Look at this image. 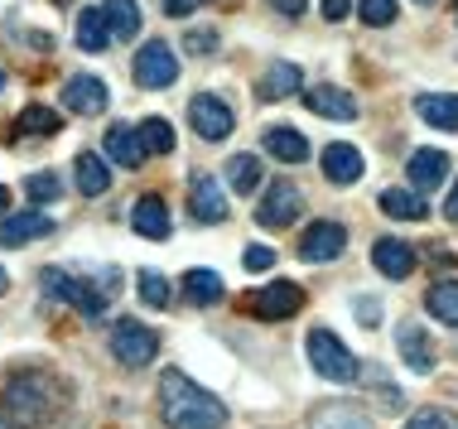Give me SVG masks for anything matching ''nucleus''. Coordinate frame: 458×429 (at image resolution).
<instances>
[{"instance_id": "49", "label": "nucleus", "mask_w": 458, "mask_h": 429, "mask_svg": "<svg viewBox=\"0 0 458 429\" xmlns=\"http://www.w3.org/2000/svg\"><path fill=\"white\" fill-rule=\"evenodd\" d=\"M222 5H237V0H222Z\"/></svg>"}, {"instance_id": "42", "label": "nucleus", "mask_w": 458, "mask_h": 429, "mask_svg": "<svg viewBox=\"0 0 458 429\" xmlns=\"http://www.w3.org/2000/svg\"><path fill=\"white\" fill-rule=\"evenodd\" d=\"M348 15H352V0H324V20L338 24V20H348Z\"/></svg>"}, {"instance_id": "17", "label": "nucleus", "mask_w": 458, "mask_h": 429, "mask_svg": "<svg viewBox=\"0 0 458 429\" xmlns=\"http://www.w3.org/2000/svg\"><path fill=\"white\" fill-rule=\"evenodd\" d=\"M304 102H309V112H318V116H328V121H357L352 92L333 88V82H314V88L304 92Z\"/></svg>"}, {"instance_id": "10", "label": "nucleus", "mask_w": 458, "mask_h": 429, "mask_svg": "<svg viewBox=\"0 0 458 429\" xmlns=\"http://www.w3.org/2000/svg\"><path fill=\"white\" fill-rule=\"evenodd\" d=\"M294 251H300V261H338L348 251V231L343 223H309Z\"/></svg>"}, {"instance_id": "16", "label": "nucleus", "mask_w": 458, "mask_h": 429, "mask_svg": "<svg viewBox=\"0 0 458 429\" xmlns=\"http://www.w3.org/2000/svg\"><path fill=\"white\" fill-rule=\"evenodd\" d=\"M444 174H449V155H444V150H415L411 159H405V179H411L415 193L439 189Z\"/></svg>"}, {"instance_id": "38", "label": "nucleus", "mask_w": 458, "mask_h": 429, "mask_svg": "<svg viewBox=\"0 0 458 429\" xmlns=\"http://www.w3.org/2000/svg\"><path fill=\"white\" fill-rule=\"evenodd\" d=\"M183 48L198 54V58H208L217 48V29H189V34H183Z\"/></svg>"}, {"instance_id": "15", "label": "nucleus", "mask_w": 458, "mask_h": 429, "mask_svg": "<svg viewBox=\"0 0 458 429\" xmlns=\"http://www.w3.org/2000/svg\"><path fill=\"white\" fill-rule=\"evenodd\" d=\"M189 213L198 217V223H222V217H227V198H222V183L213 174H193Z\"/></svg>"}, {"instance_id": "3", "label": "nucleus", "mask_w": 458, "mask_h": 429, "mask_svg": "<svg viewBox=\"0 0 458 429\" xmlns=\"http://www.w3.org/2000/svg\"><path fill=\"white\" fill-rule=\"evenodd\" d=\"M39 280H44V294L48 299H58V304H72L82 318H102L106 309H111V294L121 290V280H116V271H102V275H72V271H64V265H44L39 271Z\"/></svg>"}, {"instance_id": "39", "label": "nucleus", "mask_w": 458, "mask_h": 429, "mask_svg": "<svg viewBox=\"0 0 458 429\" xmlns=\"http://www.w3.org/2000/svg\"><path fill=\"white\" fill-rule=\"evenodd\" d=\"M242 265L261 275V271H270V265H276V251H270V247H246V251H242Z\"/></svg>"}, {"instance_id": "44", "label": "nucleus", "mask_w": 458, "mask_h": 429, "mask_svg": "<svg viewBox=\"0 0 458 429\" xmlns=\"http://www.w3.org/2000/svg\"><path fill=\"white\" fill-rule=\"evenodd\" d=\"M444 217H449V223H458V179H454V193L444 198Z\"/></svg>"}, {"instance_id": "14", "label": "nucleus", "mask_w": 458, "mask_h": 429, "mask_svg": "<svg viewBox=\"0 0 458 429\" xmlns=\"http://www.w3.org/2000/svg\"><path fill=\"white\" fill-rule=\"evenodd\" d=\"M371 265L386 280H405L415 271V247L405 237H377L371 241Z\"/></svg>"}, {"instance_id": "19", "label": "nucleus", "mask_w": 458, "mask_h": 429, "mask_svg": "<svg viewBox=\"0 0 458 429\" xmlns=\"http://www.w3.org/2000/svg\"><path fill=\"white\" fill-rule=\"evenodd\" d=\"M318 164H324V179L328 183H357V179H362V169H367L357 145H328Z\"/></svg>"}, {"instance_id": "18", "label": "nucleus", "mask_w": 458, "mask_h": 429, "mask_svg": "<svg viewBox=\"0 0 458 429\" xmlns=\"http://www.w3.org/2000/svg\"><path fill=\"white\" fill-rule=\"evenodd\" d=\"M131 227L140 231V237H150V241H165L169 237V207L159 193H140L131 207Z\"/></svg>"}, {"instance_id": "28", "label": "nucleus", "mask_w": 458, "mask_h": 429, "mask_svg": "<svg viewBox=\"0 0 458 429\" xmlns=\"http://www.w3.org/2000/svg\"><path fill=\"white\" fill-rule=\"evenodd\" d=\"M102 15L116 39H135V29H140V5L135 0H102Z\"/></svg>"}, {"instance_id": "9", "label": "nucleus", "mask_w": 458, "mask_h": 429, "mask_svg": "<svg viewBox=\"0 0 458 429\" xmlns=\"http://www.w3.org/2000/svg\"><path fill=\"white\" fill-rule=\"evenodd\" d=\"M189 121H193V130L203 140H227L232 136V106L222 102V97H213V92H203V97H193L189 102Z\"/></svg>"}, {"instance_id": "22", "label": "nucleus", "mask_w": 458, "mask_h": 429, "mask_svg": "<svg viewBox=\"0 0 458 429\" xmlns=\"http://www.w3.org/2000/svg\"><path fill=\"white\" fill-rule=\"evenodd\" d=\"M261 150L270 159H280V164H300V159H309V140L300 136V130H290V126H270L261 136Z\"/></svg>"}, {"instance_id": "36", "label": "nucleus", "mask_w": 458, "mask_h": 429, "mask_svg": "<svg viewBox=\"0 0 458 429\" xmlns=\"http://www.w3.org/2000/svg\"><path fill=\"white\" fill-rule=\"evenodd\" d=\"M405 429H458V415H449V410H415L411 420H405Z\"/></svg>"}, {"instance_id": "7", "label": "nucleus", "mask_w": 458, "mask_h": 429, "mask_svg": "<svg viewBox=\"0 0 458 429\" xmlns=\"http://www.w3.org/2000/svg\"><path fill=\"white\" fill-rule=\"evenodd\" d=\"M300 207H304V193L294 189L290 179H276L266 189V198L256 203V223L270 227V231H280V227H290L294 217H300Z\"/></svg>"}, {"instance_id": "4", "label": "nucleus", "mask_w": 458, "mask_h": 429, "mask_svg": "<svg viewBox=\"0 0 458 429\" xmlns=\"http://www.w3.org/2000/svg\"><path fill=\"white\" fill-rule=\"evenodd\" d=\"M304 348H309V362H314V372L324 376V382L348 386V382H357V376H362V366H357L352 348H348L338 333H328V328H314Z\"/></svg>"}, {"instance_id": "13", "label": "nucleus", "mask_w": 458, "mask_h": 429, "mask_svg": "<svg viewBox=\"0 0 458 429\" xmlns=\"http://www.w3.org/2000/svg\"><path fill=\"white\" fill-rule=\"evenodd\" d=\"M39 237H54V217L39 213V207L0 217V247H24V241H39Z\"/></svg>"}, {"instance_id": "25", "label": "nucleus", "mask_w": 458, "mask_h": 429, "mask_svg": "<svg viewBox=\"0 0 458 429\" xmlns=\"http://www.w3.org/2000/svg\"><path fill=\"white\" fill-rule=\"evenodd\" d=\"M72 174H78V193H82V198H102V193L111 189V169H106V159H97L92 150H82V155H78Z\"/></svg>"}, {"instance_id": "34", "label": "nucleus", "mask_w": 458, "mask_h": 429, "mask_svg": "<svg viewBox=\"0 0 458 429\" xmlns=\"http://www.w3.org/2000/svg\"><path fill=\"white\" fill-rule=\"evenodd\" d=\"M64 126L58 112H48V106H24L20 112V130H30V136H54V130Z\"/></svg>"}, {"instance_id": "32", "label": "nucleus", "mask_w": 458, "mask_h": 429, "mask_svg": "<svg viewBox=\"0 0 458 429\" xmlns=\"http://www.w3.org/2000/svg\"><path fill=\"white\" fill-rule=\"evenodd\" d=\"M140 145H145V155H169V150H174V126H169L165 116H145Z\"/></svg>"}, {"instance_id": "23", "label": "nucleus", "mask_w": 458, "mask_h": 429, "mask_svg": "<svg viewBox=\"0 0 458 429\" xmlns=\"http://www.w3.org/2000/svg\"><path fill=\"white\" fill-rule=\"evenodd\" d=\"M106 159H116V164H126V169H140L145 164V145H140V130H131V126H106Z\"/></svg>"}, {"instance_id": "20", "label": "nucleus", "mask_w": 458, "mask_h": 429, "mask_svg": "<svg viewBox=\"0 0 458 429\" xmlns=\"http://www.w3.org/2000/svg\"><path fill=\"white\" fill-rule=\"evenodd\" d=\"M300 68L294 63H270L261 72V82H256V102H284V97H294L300 92Z\"/></svg>"}, {"instance_id": "45", "label": "nucleus", "mask_w": 458, "mask_h": 429, "mask_svg": "<svg viewBox=\"0 0 458 429\" xmlns=\"http://www.w3.org/2000/svg\"><path fill=\"white\" fill-rule=\"evenodd\" d=\"M0 217H10V189L0 183Z\"/></svg>"}, {"instance_id": "47", "label": "nucleus", "mask_w": 458, "mask_h": 429, "mask_svg": "<svg viewBox=\"0 0 458 429\" xmlns=\"http://www.w3.org/2000/svg\"><path fill=\"white\" fill-rule=\"evenodd\" d=\"M415 5H435V0H415Z\"/></svg>"}, {"instance_id": "37", "label": "nucleus", "mask_w": 458, "mask_h": 429, "mask_svg": "<svg viewBox=\"0 0 458 429\" xmlns=\"http://www.w3.org/2000/svg\"><path fill=\"white\" fill-rule=\"evenodd\" d=\"M357 15H362V24H371V29H381V24L395 20V0H362Z\"/></svg>"}, {"instance_id": "1", "label": "nucleus", "mask_w": 458, "mask_h": 429, "mask_svg": "<svg viewBox=\"0 0 458 429\" xmlns=\"http://www.w3.org/2000/svg\"><path fill=\"white\" fill-rule=\"evenodd\" d=\"M159 415H165V429H222L227 425V406L213 391L189 382L179 366H169L159 376Z\"/></svg>"}, {"instance_id": "27", "label": "nucleus", "mask_w": 458, "mask_h": 429, "mask_svg": "<svg viewBox=\"0 0 458 429\" xmlns=\"http://www.w3.org/2000/svg\"><path fill=\"white\" fill-rule=\"evenodd\" d=\"M381 213L395 217V223H420L429 207H425V198H415V189H386L381 193Z\"/></svg>"}, {"instance_id": "46", "label": "nucleus", "mask_w": 458, "mask_h": 429, "mask_svg": "<svg viewBox=\"0 0 458 429\" xmlns=\"http://www.w3.org/2000/svg\"><path fill=\"white\" fill-rule=\"evenodd\" d=\"M5 290H10V275H5V271H0V294H5Z\"/></svg>"}, {"instance_id": "21", "label": "nucleus", "mask_w": 458, "mask_h": 429, "mask_svg": "<svg viewBox=\"0 0 458 429\" xmlns=\"http://www.w3.org/2000/svg\"><path fill=\"white\" fill-rule=\"evenodd\" d=\"M415 116L429 121V126H439V130H458V97L454 92H420Z\"/></svg>"}, {"instance_id": "50", "label": "nucleus", "mask_w": 458, "mask_h": 429, "mask_svg": "<svg viewBox=\"0 0 458 429\" xmlns=\"http://www.w3.org/2000/svg\"><path fill=\"white\" fill-rule=\"evenodd\" d=\"M454 5H458V0H454ZM454 20H458V15H454Z\"/></svg>"}, {"instance_id": "24", "label": "nucleus", "mask_w": 458, "mask_h": 429, "mask_svg": "<svg viewBox=\"0 0 458 429\" xmlns=\"http://www.w3.org/2000/svg\"><path fill=\"white\" fill-rule=\"evenodd\" d=\"M111 24L102 15V5H82L78 10V48H88V54H102V48H111Z\"/></svg>"}, {"instance_id": "6", "label": "nucleus", "mask_w": 458, "mask_h": 429, "mask_svg": "<svg viewBox=\"0 0 458 429\" xmlns=\"http://www.w3.org/2000/svg\"><path fill=\"white\" fill-rule=\"evenodd\" d=\"M135 82L150 88V92H165V88L179 82V58H174V48H169L165 39L140 44V54H135Z\"/></svg>"}, {"instance_id": "31", "label": "nucleus", "mask_w": 458, "mask_h": 429, "mask_svg": "<svg viewBox=\"0 0 458 429\" xmlns=\"http://www.w3.org/2000/svg\"><path fill=\"white\" fill-rule=\"evenodd\" d=\"M309 429H371V420L362 410H352V406H328V410L314 415V425H309Z\"/></svg>"}, {"instance_id": "26", "label": "nucleus", "mask_w": 458, "mask_h": 429, "mask_svg": "<svg viewBox=\"0 0 458 429\" xmlns=\"http://www.w3.org/2000/svg\"><path fill=\"white\" fill-rule=\"evenodd\" d=\"M183 299H189V304H217L222 299V275L208 271V265L183 271Z\"/></svg>"}, {"instance_id": "8", "label": "nucleus", "mask_w": 458, "mask_h": 429, "mask_svg": "<svg viewBox=\"0 0 458 429\" xmlns=\"http://www.w3.org/2000/svg\"><path fill=\"white\" fill-rule=\"evenodd\" d=\"M246 304H251L256 318H270V324H280V318H290V314L304 309V290L294 285V280H270V285L256 290Z\"/></svg>"}, {"instance_id": "30", "label": "nucleus", "mask_w": 458, "mask_h": 429, "mask_svg": "<svg viewBox=\"0 0 458 429\" xmlns=\"http://www.w3.org/2000/svg\"><path fill=\"white\" fill-rule=\"evenodd\" d=\"M227 183L237 193H256V189H261V159H256V155H232Z\"/></svg>"}, {"instance_id": "29", "label": "nucleus", "mask_w": 458, "mask_h": 429, "mask_svg": "<svg viewBox=\"0 0 458 429\" xmlns=\"http://www.w3.org/2000/svg\"><path fill=\"white\" fill-rule=\"evenodd\" d=\"M425 309L439 318V324H458V280H439V285H429L425 294Z\"/></svg>"}, {"instance_id": "48", "label": "nucleus", "mask_w": 458, "mask_h": 429, "mask_svg": "<svg viewBox=\"0 0 458 429\" xmlns=\"http://www.w3.org/2000/svg\"><path fill=\"white\" fill-rule=\"evenodd\" d=\"M0 88H5V72H0Z\"/></svg>"}, {"instance_id": "33", "label": "nucleus", "mask_w": 458, "mask_h": 429, "mask_svg": "<svg viewBox=\"0 0 458 429\" xmlns=\"http://www.w3.org/2000/svg\"><path fill=\"white\" fill-rule=\"evenodd\" d=\"M140 299L150 304V309H169L174 290H169V280L159 275V271H140Z\"/></svg>"}, {"instance_id": "12", "label": "nucleus", "mask_w": 458, "mask_h": 429, "mask_svg": "<svg viewBox=\"0 0 458 429\" xmlns=\"http://www.w3.org/2000/svg\"><path fill=\"white\" fill-rule=\"evenodd\" d=\"M395 348H401V362L411 366L415 376L435 372V342H429V333L415 324V318H405V324L395 328Z\"/></svg>"}, {"instance_id": "43", "label": "nucleus", "mask_w": 458, "mask_h": 429, "mask_svg": "<svg viewBox=\"0 0 458 429\" xmlns=\"http://www.w3.org/2000/svg\"><path fill=\"white\" fill-rule=\"evenodd\" d=\"M270 5L280 10V15H290V20H300L304 10H309V0H270Z\"/></svg>"}, {"instance_id": "5", "label": "nucleus", "mask_w": 458, "mask_h": 429, "mask_svg": "<svg viewBox=\"0 0 458 429\" xmlns=\"http://www.w3.org/2000/svg\"><path fill=\"white\" fill-rule=\"evenodd\" d=\"M155 352H159V338L140 318H116L111 324V358L121 366H145V362H155Z\"/></svg>"}, {"instance_id": "40", "label": "nucleus", "mask_w": 458, "mask_h": 429, "mask_svg": "<svg viewBox=\"0 0 458 429\" xmlns=\"http://www.w3.org/2000/svg\"><path fill=\"white\" fill-rule=\"evenodd\" d=\"M159 10H165V15H193L198 5H203V0H155Z\"/></svg>"}, {"instance_id": "41", "label": "nucleus", "mask_w": 458, "mask_h": 429, "mask_svg": "<svg viewBox=\"0 0 458 429\" xmlns=\"http://www.w3.org/2000/svg\"><path fill=\"white\" fill-rule=\"evenodd\" d=\"M357 324L377 328V324H381V304H371V299H357Z\"/></svg>"}, {"instance_id": "35", "label": "nucleus", "mask_w": 458, "mask_h": 429, "mask_svg": "<svg viewBox=\"0 0 458 429\" xmlns=\"http://www.w3.org/2000/svg\"><path fill=\"white\" fill-rule=\"evenodd\" d=\"M24 193H30V203H58L64 183H58V174H30L24 179Z\"/></svg>"}, {"instance_id": "2", "label": "nucleus", "mask_w": 458, "mask_h": 429, "mask_svg": "<svg viewBox=\"0 0 458 429\" xmlns=\"http://www.w3.org/2000/svg\"><path fill=\"white\" fill-rule=\"evenodd\" d=\"M64 406V386L48 372H10L0 386V415L15 429H39Z\"/></svg>"}, {"instance_id": "11", "label": "nucleus", "mask_w": 458, "mask_h": 429, "mask_svg": "<svg viewBox=\"0 0 458 429\" xmlns=\"http://www.w3.org/2000/svg\"><path fill=\"white\" fill-rule=\"evenodd\" d=\"M106 102H111L106 82L92 78V72H72V78L64 82V106H68V112L97 116V112H106Z\"/></svg>"}]
</instances>
